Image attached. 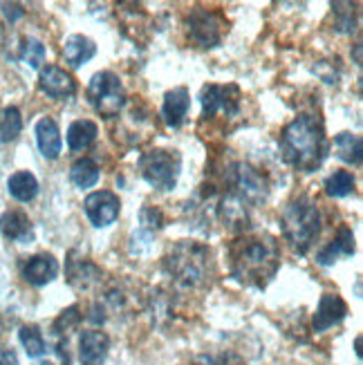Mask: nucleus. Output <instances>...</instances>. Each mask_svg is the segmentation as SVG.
I'll return each mask as SVG.
<instances>
[{"mask_svg": "<svg viewBox=\"0 0 363 365\" xmlns=\"http://www.w3.org/2000/svg\"><path fill=\"white\" fill-rule=\"evenodd\" d=\"M229 274L245 287L265 289L280 267V247L270 233L242 235L227 251Z\"/></svg>", "mask_w": 363, "mask_h": 365, "instance_id": "f257e3e1", "label": "nucleus"}, {"mask_svg": "<svg viewBox=\"0 0 363 365\" xmlns=\"http://www.w3.org/2000/svg\"><path fill=\"white\" fill-rule=\"evenodd\" d=\"M280 153L287 166L301 173L321 168L327 155L325 125L317 115H298L280 133Z\"/></svg>", "mask_w": 363, "mask_h": 365, "instance_id": "f03ea898", "label": "nucleus"}, {"mask_svg": "<svg viewBox=\"0 0 363 365\" xmlns=\"http://www.w3.org/2000/svg\"><path fill=\"white\" fill-rule=\"evenodd\" d=\"M280 229L292 251L305 256L321 233V213L317 202L307 195L294 197L280 215Z\"/></svg>", "mask_w": 363, "mask_h": 365, "instance_id": "7ed1b4c3", "label": "nucleus"}, {"mask_svg": "<svg viewBox=\"0 0 363 365\" xmlns=\"http://www.w3.org/2000/svg\"><path fill=\"white\" fill-rule=\"evenodd\" d=\"M164 264L168 274L178 282L186 284V287H198L200 282L207 280L209 272V249L198 242L182 240L173 245L166 253Z\"/></svg>", "mask_w": 363, "mask_h": 365, "instance_id": "20e7f679", "label": "nucleus"}, {"mask_svg": "<svg viewBox=\"0 0 363 365\" xmlns=\"http://www.w3.org/2000/svg\"><path fill=\"white\" fill-rule=\"evenodd\" d=\"M139 170L155 190H173L178 186L182 157L178 150H150L139 157Z\"/></svg>", "mask_w": 363, "mask_h": 365, "instance_id": "39448f33", "label": "nucleus"}, {"mask_svg": "<svg viewBox=\"0 0 363 365\" xmlns=\"http://www.w3.org/2000/svg\"><path fill=\"white\" fill-rule=\"evenodd\" d=\"M88 101L103 119L119 117L126 103V92L115 72H97L88 83Z\"/></svg>", "mask_w": 363, "mask_h": 365, "instance_id": "423d86ee", "label": "nucleus"}, {"mask_svg": "<svg viewBox=\"0 0 363 365\" xmlns=\"http://www.w3.org/2000/svg\"><path fill=\"white\" fill-rule=\"evenodd\" d=\"M202 119H215L218 115L238 117L240 115V88L238 86H215L209 83L200 92Z\"/></svg>", "mask_w": 363, "mask_h": 365, "instance_id": "0eeeda50", "label": "nucleus"}, {"mask_svg": "<svg viewBox=\"0 0 363 365\" xmlns=\"http://www.w3.org/2000/svg\"><path fill=\"white\" fill-rule=\"evenodd\" d=\"M229 193L242 200L245 204H258L270 193L267 180L249 164H233L229 168Z\"/></svg>", "mask_w": 363, "mask_h": 365, "instance_id": "6e6552de", "label": "nucleus"}, {"mask_svg": "<svg viewBox=\"0 0 363 365\" xmlns=\"http://www.w3.org/2000/svg\"><path fill=\"white\" fill-rule=\"evenodd\" d=\"M188 27V36L193 43L200 47H215L223 41V31H225V21L220 19L215 11L207 9H195L186 21Z\"/></svg>", "mask_w": 363, "mask_h": 365, "instance_id": "1a4fd4ad", "label": "nucleus"}, {"mask_svg": "<svg viewBox=\"0 0 363 365\" xmlns=\"http://www.w3.org/2000/svg\"><path fill=\"white\" fill-rule=\"evenodd\" d=\"M83 209H86L88 220L92 222V227L103 229V227H110L119 217L121 202L113 190H94V193L86 197Z\"/></svg>", "mask_w": 363, "mask_h": 365, "instance_id": "9d476101", "label": "nucleus"}, {"mask_svg": "<svg viewBox=\"0 0 363 365\" xmlns=\"http://www.w3.org/2000/svg\"><path fill=\"white\" fill-rule=\"evenodd\" d=\"M345 316H348V305H345V300L337 294H323L321 300H319V307L312 316V327L314 331H327L329 327L339 325Z\"/></svg>", "mask_w": 363, "mask_h": 365, "instance_id": "9b49d317", "label": "nucleus"}, {"mask_svg": "<svg viewBox=\"0 0 363 365\" xmlns=\"http://www.w3.org/2000/svg\"><path fill=\"white\" fill-rule=\"evenodd\" d=\"M39 88L50 99H70L72 94L76 92L74 78L66 70H61L58 66H47V68L41 70Z\"/></svg>", "mask_w": 363, "mask_h": 365, "instance_id": "f8f14e48", "label": "nucleus"}, {"mask_svg": "<svg viewBox=\"0 0 363 365\" xmlns=\"http://www.w3.org/2000/svg\"><path fill=\"white\" fill-rule=\"evenodd\" d=\"M110 352V339L99 329H86L78 339V359L81 365H103Z\"/></svg>", "mask_w": 363, "mask_h": 365, "instance_id": "ddd939ff", "label": "nucleus"}, {"mask_svg": "<svg viewBox=\"0 0 363 365\" xmlns=\"http://www.w3.org/2000/svg\"><path fill=\"white\" fill-rule=\"evenodd\" d=\"M58 276V262L52 253H36L25 260L23 264V278L34 284V287H43V284L52 282Z\"/></svg>", "mask_w": 363, "mask_h": 365, "instance_id": "4468645a", "label": "nucleus"}, {"mask_svg": "<svg viewBox=\"0 0 363 365\" xmlns=\"http://www.w3.org/2000/svg\"><path fill=\"white\" fill-rule=\"evenodd\" d=\"M188 108H191V94H188V90L184 86H178L164 94L162 117L168 128H180V125L186 121Z\"/></svg>", "mask_w": 363, "mask_h": 365, "instance_id": "2eb2a0df", "label": "nucleus"}, {"mask_svg": "<svg viewBox=\"0 0 363 365\" xmlns=\"http://www.w3.org/2000/svg\"><path fill=\"white\" fill-rule=\"evenodd\" d=\"M97 54V45L92 38L83 34H72L63 43V58L70 68H81L86 63Z\"/></svg>", "mask_w": 363, "mask_h": 365, "instance_id": "dca6fc26", "label": "nucleus"}, {"mask_svg": "<svg viewBox=\"0 0 363 365\" xmlns=\"http://www.w3.org/2000/svg\"><path fill=\"white\" fill-rule=\"evenodd\" d=\"M352 253H354V235L348 227H341L334 240L319 251L317 262L327 267V264H334L339 258H350Z\"/></svg>", "mask_w": 363, "mask_h": 365, "instance_id": "f3484780", "label": "nucleus"}, {"mask_svg": "<svg viewBox=\"0 0 363 365\" xmlns=\"http://www.w3.org/2000/svg\"><path fill=\"white\" fill-rule=\"evenodd\" d=\"M36 141H39V148L43 153V157L47 160H56L61 155V130L54 119L50 117H43L39 123H36Z\"/></svg>", "mask_w": 363, "mask_h": 365, "instance_id": "a211bd4d", "label": "nucleus"}, {"mask_svg": "<svg viewBox=\"0 0 363 365\" xmlns=\"http://www.w3.org/2000/svg\"><path fill=\"white\" fill-rule=\"evenodd\" d=\"M0 233L14 242L31 240V222L23 211H7L0 217Z\"/></svg>", "mask_w": 363, "mask_h": 365, "instance_id": "6ab92c4d", "label": "nucleus"}, {"mask_svg": "<svg viewBox=\"0 0 363 365\" xmlns=\"http://www.w3.org/2000/svg\"><path fill=\"white\" fill-rule=\"evenodd\" d=\"M97 135H99L97 123L90 121V119H78V121H74L68 128V148L72 153L86 150L88 146L94 144Z\"/></svg>", "mask_w": 363, "mask_h": 365, "instance_id": "aec40b11", "label": "nucleus"}, {"mask_svg": "<svg viewBox=\"0 0 363 365\" xmlns=\"http://www.w3.org/2000/svg\"><path fill=\"white\" fill-rule=\"evenodd\" d=\"M332 150H334V155L339 157L341 162L352 164V166H361L363 144H361V137H359V135H352V133H339V135L334 137Z\"/></svg>", "mask_w": 363, "mask_h": 365, "instance_id": "412c9836", "label": "nucleus"}, {"mask_svg": "<svg viewBox=\"0 0 363 365\" xmlns=\"http://www.w3.org/2000/svg\"><path fill=\"white\" fill-rule=\"evenodd\" d=\"M99 278H101V272L90 260H74V256H70V260H68V280H70L72 287L88 289L90 284H94Z\"/></svg>", "mask_w": 363, "mask_h": 365, "instance_id": "4be33fe9", "label": "nucleus"}, {"mask_svg": "<svg viewBox=\"0 0 363 365\" xmlns=\"http://www.w3.org/2000/svg\"><path fill=\"white\" fill-rule=\"evenodd\" d=\"M7 188H9V195L19 202H31L39 193V180L31 175L29 170H19L14 173L7 182Z\"/></svg>", "mask_w": 363, "mask_h": 365, "instance_id": "5701e85b", "label": "nucleus"}, {"mask_svg": "<svg viewBox=\"0 0 363 365\" xmlns=\"http://www.w3.org/2000/svg\"><path fill=\"white\" fill-rule=\"evenodd\" d=\"M99 166L94 164L88 157H81V160H76L70 168V180L76 188H92L94 184L99 182Z\"/></svg>", "mask_w": 363, "mask_h": 365, "instance_id": "b1692460", "label": "nucleus"}, {"mask_svg": "<svg viewBox=\"0 0 363 365\" xmlns=\"http://www.w3.org/2000/svg\"><path fill=\"white\" fill-rule=\"evenodd\" d=\"M23 130V117L21 110L16 106H9L5 110H0V139L5 141H14Z\"/></svg>", "mask_w": 363, "mask_h": 365, "instance_id": "393cba45", "label": "nucleus"}, {"mask_svg": "<svg viewBox=\"0 0 363 365\" xmlns=\"http://www.w3.org/2000/svg\"><path fill=\"white\" fill-rule=\"evenodd\" d=\"M354 190V175L350 170H334L325 180V193L329 197H345Z\"/></svg>", "mask_w": 363, "mask_h": 365, "instance_id": "a878e982", "label": "nucleus"}, {"mask_svg": "<svg viewBox=\"0 0 363 365\" xmlns=\"http://www.w3.org/2000/svg\"><path fill=\"white\" fill-rule=\"evenodd\" d=\"M19 339L25 347L27 356L31 359H39L45 354V341H43V334L36 325H23L21 331H19Z\"/></svg>", "mask_w": 363, "mask_h": 365, "instance_id": "bb28decb", "label": "nucleus"}, {"mask_svg": "<svg viewBox=\"0 0 363 365\" xmlns=\"http://www.w3.org/2000/svg\"><path fill=\"white\" fill-rule=\"evenodd\" d=\"M78 323H81V309H78V305H72L58 314V319L54 321V334L68 336L72 329L78 327Z\"/></svg>", "mask_w": 363, "mask_h": 365, "instance_id": "cd10ccee", "label": "nucleus"}, {"mask_svg": "<svg viewBox=\"0 0 363 365\" xmlns=\"http://www.w3.org/2000/svg\"><path fill=\"white\" fill-rule=\"evenodd\" d=\"M21 58H23V63H27L29 68L39 70L43 66V61H45V47H43V43L36 41V38H25L23 47H21Z\"/></svg>", "mask_w": 363, "mask_h": 365, "instance_id": "c85d7f7f", "label": "nucleus"}, {"mask_svg": "<svg viewBox=\"0 0 363 365\" xmlns=\"http://www.w3.org/2000/svg\"><path fill=\"white\" fill-rule=\"evenodd\" d=\"M56 354L61 356V363L63 365H72V361H70V352H68V341H58L56 343Z\"/></svg>", "mask_w": 363, "mask_h": 365, "instance_id": "c756f323", "label": "nucleus"}, {"mask_svg": "<svg viewBox=\"0 0 363 365\" xmlns=\"http://www.w3.org/2000/svg\"><path fill=\"white\" fill-rule=\"evenodd\" d=\"M3 11H5V16H7L9 21L21 19V16L25 14V11L21 9V5H9V3H5V5H3Z\"/></svg>", "mask_w": 363, "mask_h": 365, "instance_id": "7c9ffc66", "label": "nucleus"}, {"mask_svg": "<svg viewBox=\"0 0 363 365\" xmlns=\"http://www.w3.org/2000/svg\"><path fill=\"white\" fill-rule=\"evenodd\" d=\"M0 365H19V356L14 350H3L0 352Z\"/></svg>", "mask_w": 363, "mask_h": 365, "instance_id": "2f4dec72", "label": "nucleus"}, {"mask_svg": "<svg viewBox=\"0 0 363 365\" xmlns=\"http://www.w3.org/2000/svg\"><path fill=\"white\" fill-rule=\"evenodd\" d=\"M213 365H242V361H240V359H235L233 354H229V356L225 354V356H220Z\"/></svg>", "mask_w": 363, "mask_h": 365, "instance_id": "473e14b6", "label": "nucleus"}, {"mask_svg": "<svg viewBox=\"0 0 363 365\" xmlns=\"http://www.w3.org/2000/svg\"><path fill=\"white\" fill-rule=\"evenodd\" d=\"M354 350H357V356L361 359V336H357V341H354Z\"/></svg>", "mask_w": 363, "mask_h": 365, "instance_id": "72a5a7b5", "label": "nucleus"}, {"mask_svg": "<svg viewBox=\"0 0 363 365\" xmlns=\"http://www.w3.org/2000/svg\"><path fill=\"white\" fill-rule=\"evenodd\" d=\"M31 365H52L50 361H36V363H31Z\"/></svg>", "mask_w": 363, "mask_h": 365, "instance_id": "f704fd0d", "label": "nucleus"}, {"mask_svg": "<svg viewBox=\"0 0 363 365\" xmlns=\"http://www.w3.org/2000/svg\"><path fill=\"white\" fill-rule=\"evenodd\" d=\"M0 334H3V325H0Z\"/></svg>", "mask_w": 363, "mask_h": 365, "instance_id": "c9c22d12", "label": "nucleus"}]
</instances>
